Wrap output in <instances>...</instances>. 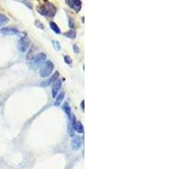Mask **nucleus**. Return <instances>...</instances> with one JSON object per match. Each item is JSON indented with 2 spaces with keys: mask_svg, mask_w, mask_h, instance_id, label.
Segmentation results:
<instances>
[{
  "mask_svg": "<svg viewBox=\"0 0 169 169\" xmlns=\"http://www.w3.org/2000/svg\"><path fill=\"white\" fill-rule=\"evenodd\" d=\"M37 11L42 15L52 18L56 14V7L50 2H45L44 4H42L37 8Z\"/></svg>",
  "mask_w": 169,
  "mask_h": 169,
  "instance_id": "f257e3e1",
  "label": "nucleus"
},
{
  "mask_svg": "<svg viewBox=\"0 0 169 169\" xmlns=\"http://www.w3.org/2000/svg\"><path fill=\"white\" fill-rule=\"evenodd\" d=\"M53 68H54V65H53L52 62L50 60H47V62L41 64L40 72H39L40 76L42 78H47V76H49L51 74L52 70H53Z\"/></svg>",
  "mask_w": 169,
  "mask_h": 169,
  "instance_id": "f03ea898",
  "label": "nucleus"
},
{
  "mask_svg": "<svg viewBox=\"0 0 169 169\" xmlns=\"http://www.w3.org/2000/svg\"><path fill=\"white\" fill-rule=\"evenodd\" d=\"M45 59H46V54L45 53H43V52L37 53L35 56H33V58L31 59L30 65L34 67L38 66V65H40L41 64L43 63Z\"/></svg>",
  "mask_w": 169,
  "mask_h": 169,
  "instance_id": "7ed1b4c3",
  "label": "nucleus"
},
{
  "mask_svg": "<svg viewBox=\"0 0 169 169\" xmlns=\"http://www.w3.org/2000/svg\"><path fill=\"white\" fill-rule=\"evenodd\" d=\"M30 47V40L27 37H22L18 42V49L21 52H26Z\"/></svg>",
  "mask_w": 169,
  "mask_h": 169,
  "instance_id": "20e7f679",
  "label": "nucleus"
},
{
  "mask_svg": "<svg viewBox=\"0 0 169 169\" xmlns=\"http://www.w3.org/2000/svg\"><path fill=\"white\" fill-rule=\"evenodd\" d=\"M66 4L76 12H79L82 7V3L80 0H67Z\"/></svg>",
  "mask_w": 169,
  "mask_h": 169,
  "instance_id": "39448f33",
  "label": "nucleus"
},
{
  "mask_svg": "<svg viewBox=\"0 0 169 169\" xmlns=\"http://www.w3.org/2000/svg\"><path fill=\"white\" fill-rule=\"evenodd\" d=\"M1 33H3L4 35H18L20 34V30H18L15 28L13 27H4L0 30Z\"/></svg>",
  "mask_w": 169,
  "mask_h": 169,
  "instance_id": "423d86ee",
  "label": "nucleus"
},
{
  "mask_svg": "<svg viewBox=\"0 0 169 169\" xmlns=\"http://www.w3.org/2000/svg\"><path fill=\"white\" fill-rule=\"evenodd\" d=\"M61 85H62V81H59V80L53 83V86H52V96L53 98H55L57 96V94L59 91V89L61 88Z\"/></svg>",
  "mask_w": 169,
  "mask_h": 169,
  "instance_id": "0eeeda50",
  "label": "nucleus"
},
{
  "mask_svg": "<svg viewBox=\"0 0 169 169\" xmlns=\"http://www.w3.org/2000/svg\"><path fill=\"white\" fill-rule=\"evenodd\" d=\"M71 146L73 150H79L81 146V140L79 136H74L71 140Z\"/></svg>",
  "mask_w": 169,
  "mask_h": 169,
  "instance_id": "6e6552de",
  "label": "nucleus"
},
{
  "mask_svg": "<svg viewBox=\"0 0 169 169\" xmlns=\"http://www.w3.org/2000/svg\"><path fill=\"white\" fill-rule=\"evenodd\" d=\"M73 123V128L76 131V132H78L79 134H82V133L84 132V127H83V124H81V122H76L75 120L72 122Z\"/></svg>",
  "mask_w": 169,
  "mask_h": 169,
  "instance_id": "1a4fd4ad",
  "label": "nucleus"
},
{
  "mask_svg": "<svg viewBox=\"0 0 169 169\" xmlns=\"http://www.w3.org/2000/svg\"><path fill=\"white\" fill-rule=\"evenodd\" d=\"M63 109H64V111L65 112V113L68 115L69 118L71 120V118L73 117V115H72V112H71V109H70L69 105L67 103H65L64 104V106H63Z\"/></svg>",
  "mask_w": 169,
  "mask_h": 169,
  "instance_id": "9d476101",
  "label": "nucleus"
},
{
  "mask_svg": "<svg viewBox=\"0 0 169 169\" xmlns=\"http://www.w3.org/2000/svg\"><path fill=\"white\" fill-rule=\"evenodd\" d=\"M64 92H60L59 94V96H57V98H56V100H55V103H54V105L56 106V107H59L61 105V103L63 102V100L64 99Z\"/></svg>",
  "mask_w": 169,
  "mask_h": 169,
  "instance_id": "9b49d317",
  "label": "nucleus"
},
{
  "mask_svg": "<svg viewBox=\"0 0 169 169\" xmlns=\"http://www.w3.org/2000/svg\"><path fill=\"white\" fill-rule=\"evenodd\" d=\"M64 35L66 37L71 38V39H74L76 37V31L73 30H68L67 32H65Z\"/></svg>",
  "mask_w": 169,
  "mask_h": 169,
  "instance_id": "f8f14e48",
  "label": "nucleus"
},
{
  "mask_svg": "<svg viewBox=\"0 0 169 169\" xmlns=\"http://www.w3.org/2000/svg\"><path fill=\"white\" fill-rule=\"evenodd\" d=\"M50 24V27H51V29L55 32V33H57V34H60L61 33V30H60V29H59V27L57 25V24L55 22H50L49 23Z\"/></svg>",
  "mask_w": 169,
  "mask_h": 169,
  "instance_id": "ddd939ff",
  "label": "nucleus"
},
{
  "mask_svg": "<svg viewBox=\"0 0 169 169\" xmlns=\"http://www.w3.org/2000/svg\"><path fill=\"white\" fill-rule=\"evenodd\" d=\"M59 72H56V73L54 74H53V75L52 76L51 79H49V81H47V82H46V84H47L46 86H48V85H49L50 83H54L55 81H58V78H59Z\"/></svg>",
  "mask_w": 169,
  "mask_h": 169,
  "instance_id": "4468645a",
  "label": "nucleus"
},
{
  "mask_svg": "<svg viewBox=\"0 0 169 169\" xmlns=\"http://www.w3.org/2000/svg\"><path fill=\"white\" fill-rule=\"evenodd\" d=\"M8 22V18L6 15L0 14V26L4 25L5 24H7Z\"/></svg>",
  "mask_w": 169,
  "mask_h": 169,
  "instance_id": "2eb2a0df",
  "label": "nucleus"
},
{
  "mask_svg": "<svg viewBox=\"0 0 169 169\" xmlns=\"http://www.w3.org/2000/svg\"><path fill=\"white\" fill-rule=\"evenodd\" d=\"M52 43H53L54 48H55L57 51H59V49H60V45H59V42H57V41H52Z\"/></svg>",
  "mask_w": 169,
  "mask_h": 169,
  "instance_id": "dca6fc26",
  "label": "nucleus"
},
{
  "mask_svg": "<svg viewBox=\"0 0 169 169\" xmlns=\"http://www.w3.org/2000/svg\"><path fill=\"white\" fill-rule=\"evenodd\" d=\"M64 61H65V63L68 64H72V59H70V57L69 56H64Z\"/></svg>",
  "mask_w": 169,
  "mask_h": 169,
  "instance_id": "f3484780",
  "label": "nucleus"
},
{
  "mask_svg": "<svg viewBox=\"0 0 169 169\" xmlns=\"http://www.w3.org/2000/svg\"><path fill=\"white\" fill-rule=\"evenodd\" d=\"M36 25L38 26L39 28H42V29H43L44 28V25H42V23L41 22V21H36Z\"/></svg>",
  "mask_w": 169,
  "mask_h": 169,
  "instance_id": "a211bd4d",
  "label": "nucleus"
},
{
  "mask_svg": "<svg viewBox=\"0 0 169 169\" xmlns=\"http://www.w3.org/2000/svg\"><path fill=\"white\" fill-rule=\"evenodd\" d=\"M73 48H74V52H75L76 53H78V52H80V48L78 47V46H77L76 44L73 45Z\"/></svg>",
  "mask_w": 169,
  "mask_h": 169,
  "instance_id": "6ab92c4d",
  "label": "nucleus"
},
{
  "mask_svg": "<svg viewBox=\"0 0 169 169\" xmlns=\"http://www.w3.org/2000/svg\"><path fill=\"white\" fill-rule=\"evenodd\" d=\"M69 23H70V25H69V26L70 27H74V22H73V21H69Z\"/></svg>",
  "mask_w": 169,
  "mask_h": 169,
  "instance_id": "aec40b11",
  "label": "nucleus"
},
{
  "mask_svg": "<svg viewBox=\"0 0 169 169\" xmlns=\"http://www.w3.org/2000/svg\"><path fill=\"white\" fill-rule=\"evenodd\" d=\"M84 103H85V101H84V100H83V101H82V103H81V107H82V109H83V111H84Z\"/></svg>",
  "mask_w": 169,
  "mask_h": 169,
  "instance_id": "412c9836",
  "label": "nucleus"
}]
</instances>
